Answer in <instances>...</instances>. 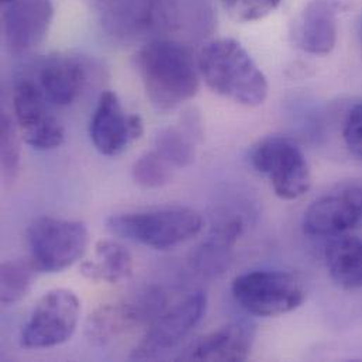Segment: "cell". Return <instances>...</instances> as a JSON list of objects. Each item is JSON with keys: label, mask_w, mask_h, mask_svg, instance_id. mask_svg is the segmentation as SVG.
I'll list each match as a JSON object with an SVG mask.
<instances>
[{"label": "cell", "mask_w": 362, "mask_h": 362, "mask_svg": "<svg viewBox=\"0 0 362 362\" xmlns=\"http://www.w3.org/2000/svg\"><path fill=\"white\" fill-rule=\"evenodd\" d=\"M326 265L336 285L350 291L362 289V240H334L326 250Z\"/></svg>", "instance_id": "18"}, {"label": "cell", "mask_w": 362, "mask_h": 362, "mask_svg": "<svg viewBox=\"0 0 362 362\" xmlns=\"http://www.w3.org/2000/svg\"><path fill=\"white\" fill-rule=\"evenodd\" d=\"M244 230L241 217H233L214 226L207 240L193 255V265L203 275L214 276L221 274L230 259L231 250Z\"/></svg>", "instance_id": "16"}, {"label": "cell", "mask_w": 362, "mask_h": 362, "mask_svg": "<svg viewBox=\"0 0 362 362\" xmlns=\"http://www.w3.org/2000/svg\"><path fill=\"white\" fill-rule=\"evenodd\" d=\"M14 0H1V3L4 4V6H7V4H10V3H13Z\"/></svg>", "instance_id": "25"}, {"label": "cell", "mask_w": 362, "mask_h": 362, "mask_svg": "<svg viewBox=\"0 0 362 362\" xmlns=\"http://www.w3.org/2000/svg\"><path fill=\"white\" fill-rule=\"evenodd\" d=\"M54 18L52 0H14L6 6L3 31L13 55L37 48L47 37Z\"/></svg>", "instance_id": "12"}, {"label": "cell", "mask_w": 362, "mask_h": 362, "mask_svg": "<svg viewBox=\"0 0 362 362\" xmlns=\"http://www.w3.org/2000/svg\"><path fill=\"white\" fill-rule=\"evenodd\" d=\"M362 221V183L350 182L316 199L305 211L303 231L312 237H340Z\"/></svg>", "instance_id": "11"}, {"label": "cell", "mask_w": 362, "mask_h": 362, "mask_svg": "<svg viewBox=\"0 0 362 362\" xmlns=\"http://www.w3.org/2000/svg\"><path fill=\"white\" fill-rule=\"evenodd\" d=\"M81 317V302L69 289H52L34 306L23 332L21 346L45 350L71 340Z\"/></svg>", "instance_id": "8"}, {"label": "cell", "mask_w": 362, "mask_h": 362, "mask_svg": "<svg viewBox=\"0 0 362 362\" xmlns=\"http://www.w3.org/2000/svg\"><path fill=\"white\" fill-rule=\"evenodd\" d=\"M281 0H221L227 14L238 23L258 21L271 14Z\"/></svg>", "instance_id": "23"}, {"label": "cell", "mask_w": 362, "mask_h": 362, "mask_svg": "<svg viewBox=\"0 0 362 362\" xmlns=\"http://www.w3.org/2000/svg\"><path fill=\"white\" fill-rule=\"evenodd\" d=\"M133 268V255L123 244L100 240L96 243L92 257L82 262L81 274L90 281L119 284L132 276Z\"/></svg>", "instance_id": "17"}, {"label": "cell", "mask_w": 362, "mask_h": 362, "mask_svg": "<svg viewBox=\"0 0 362 362\" xmlns=\"http://www.w3.org/2000/svg\"><path fill=\"white\" fill-rule=\"evenodd\" d=\"M207 306L203 292H187L168 300L148 325L143 340L133 350L130 358L137 361L156 360L178 347L202 322Z\"/></svg>", "instance_id": "7"}, {"label": "cell", "mask_w": 362, "mask_h": 362, "mask_svg": "<svg viewBox=\"0 0 362 362\" xmlns=\"http://www.w3.org/2000/svg\"><path fill=\"white\" fill-rule=\"evenodd\" d=\"M202 79L217 95L247 107L262 105L269 85L248 51L233 38L204 44L197 55Z\"/></svg>", "instance_id": "2"}, {"label": "cell", "mask_w": 362, "mask_h": 362, "mask_svg": "<svg viewBox=\"0 0 362 362\" xmlns=\"http://www.w3.org/2000/svg\"><path fill=\"white\" fill-rule=\"evenodd\" d=\"M107 230L117 237L154 248L170 250L196 237L202 216L187 206H163L109 217Z\"/></svg>", "instance_id": "3"}, {"label": "cell", "mask_w": 362, "mask_h": 362, "mask_svg": "<svg viewBox=\"0 0 362 362\" xmlns=\"http://www.w3.org/2000/svg\"><path fill=\"white\" fill-rule=\"evenodd\" d=\"M30 261L37 272L57 274L72 267L86 254L88 227L78 220L41 216L27 228Z\"/></svg>", "instance_id": "5"}, {"label": "cell", "mask_w": 362, "mask_h": 362, "mask_svg": "<svg viewBox=\"0 0 362 362\" xmlns=\"http://www.w3.org/2000/svg\"><path fill=\"white\" fill-rule=\"evenodd\" d=\"M360 34H361V40H362V18H361V23H360Z\"/></svg>", "instance_id": "26"}, {"label": "cell", "mask_w": 362, "mask_h": 362, "mask_svg": "<svg viewBox=\"0 0 362 362\" xmlns=\"http://www.w3.org/2000/svg\"><path fill=\"white\" fill-rule=\"evenodd\" d=\"M337 7L333 0H310L293 23L298 48L312 55L330 54L337 42Z\"/></svg>", "instance_id": "15"}, {"label": "cell", "mask_w": 362, "mask_h": 362, "mask_svg": "<svg viewBox=\"0 0 362 362\" xmlns=\"http://www.w3.org/2000/svg\"><path fill=\"white\" fill-rule=\"evenodd\" d=\"M252 168L269 181L275 194L284 200H295L306 194L312 186V171L302 148L288 137L268 136L250 151Z\"/></svg>", "instance_id": "6"}, {"label": "cell", "mask_w": 362, "mask_h": 362, "mask_svg": "<svg viewBox=\"0 0 362 362\" xmlns=\"http://www.w3.org/2000/svg\"><path fill=\"white\" fill-rule=\"evenodd\" d=\"M89 82V65L85 58L72 54H51L38 69V86L52 106H69Z\"/></svg>", "instance_id": "13"}, {"label": "cell", "mask_w": 362, "mask_h": 362, "mask_svg": "<svg viewBox=\"0 0 362 362\" xmlns=\"http://www.w3.org/2000/svg\"><path fill=\"white\" fill-rule=\"evenodd\" d=\"M136 61L146 95L158 112H173L196 96L202 76L187 45L157 38L140 48Z\"/></svg>", "instance_id": "1"}, {"label": "cell", "mask_w": 362, "mask_h": 362, "mask_svg": "<svg viewBox=\"0 0 362 362\" xmlns=\"http://www.w3.org/2000/svg\"><path fill=\"white\" fill-rule=\"evenodd\" d=\"M37 269L30 259H10L0 268V300L4 306L14 305L27 296Z\"/></svg>", "instance_id": "20"}, {"label": "cell", "mask_w": 362, "mask_h": 362, "mask_svg": "<svg viewBox=\"0 0 362 362\" xmlns=\"http://www.w3.org/2000/svg\"><path fill=\"white\" fill-rule=\"evenodd\" d=\"M199 141L180 123L163 129L154 143V150L175 170H183L193 164Z\"/></svg>", "instance_id": "19"}, {"label": "cell", "mask_w": 362, "mask_h": 362, "mask_svg": "<svg viewBox=\"0 0 362 362\" xmlns=\"http://www.w3.org/2000/svg\"><path fill=\"white\" fill-rule=\"evenodd\" d=\"M89 134L95 148L106 157H117L144 134V122L127 113L113 90H103L90 117Z\"/></svg>", "instance_id": "10"}, {"label": "cell", "mask_w": 362, "mask_h": 362, "mask_svg": "<svg viewBox=\"0 0 362 362\" xmlns=\"http://www.w3.org/2000/svg\"><path fill=\"white\" fill-rule=\"evenodd\" d=\"M175 168L165 161L156 150L143 154L133 165V180L146 189H156L170 183Z\"/></svg>", "instance_id": "21"}, {"label": "cell", "mask_w": 362, "mask_h": 362, "mask_svg": "<svg viewBox=\"0 0 362 362\" xmlns=\"http://www.w3.org/2000/svg\"><path fill=\"white\" fill-rule=\"evenodd\" d=\"M343 139L350 154L362 164V102L354 105L349 112L344 122Z\"/></svg>", "instance_id": "24"}, {"label": "cell", "mask_w": 362, "mask_h": 362, "mask_svg": "<svg viewBox=\"0 0 362 362\" xmlns=\"http://www.w3.org/2000/svg\"><path fill=\"white\" fill-rule=\"evenodd\" d=\"M51 103L44 96L37 82L23 78L13 89V110L23 141L37 151L58 148L65 139L64 126L49 109Z\"/></svg>", "instance_id": "9"}, {"label": "cell", "mask_w": 362, "mask_h": 362, "mask_svg": "<svg viewBox=\"0 0 362 362\" xmlns=\"http://www.w3.org/2000/svg\"><path fill=\"white\" fill-rule=\"evenodd\" d=\"M234 300L247 313L276 317L302 306L306 288L299 276L288 271L258 269L241 274L231 284Z\"/></svg>", "instance_id": "4"}, {"label": "cell", "mask_w": 362, "mask_h": 362, "mask_svg": "<svg viewBox=\"0 0 362 362\" xmlns=\"http://www.w3.org/2000/svg\"><path fill=\"white\" fill-rule=\"evenodd\" d=\"M18 129L8 116L3 112L0 120V163L3 168V177L6 180H14L20 168V141H18Z\"/></svg>", "instance_id": "22"}, {"label": "cell", "mask_w": 362, "mask_h": 362, "mask_svg": "<svg viewBox=\"0 0 362 362\" xmlns=\"http://www.w3.org/2000/svg\"><path fill=\"white\" fill-rule=\"evenodd\" d=\"M257 329L244 319L228 322L194 340L180 356L185 361H245L255 343Z\"/></svg>", "instance_id": "14"}]
</instances>
